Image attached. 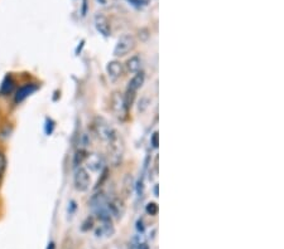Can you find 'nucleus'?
<instances>
[{
    "mask_svg": "<svg viewBox=\"0 0 284 249\" xmlns=\"http://www.w3.org/2000/svg\"><path fill=\"white\" fill-rule=\"evenodd\" d=\"M144 81H145V73L143 72V71H139V72H137L133 76L130 82L128 83V88H126L125 94H123L124 102H125L128 110H130L131 106H133L138 89L142 88V86L144 84Z\"/></svg>",
    "mask_w": 284,
    "mask_h": 249,
    "instance_id": "obj_1",
    "label": "nucleus"
},
{
    "mask_svg": "<svg viewBox=\"0 0 284 249\" xmlns=\"http://www.w3.org/2000/svg\"><path fill=\"white\" fill-rule=\"evenodd\" d=\"M109 152L110 156H112V163L114 165H117V164L121 161V158L124 155V150H125V146H124V140L123 137L120 136V133L117 131H115L114 135L112 136L109 141Z\"/></svg>",
    "mask_w": 284,
    "mask_h": 249,
    "instance_id": "obj_2",
    "label": "nucleus"
},
{
    "mask_svg": "<svg viewBox=\"0 0 284 249\" xmlns=\"http://www.w3.org/2000/svg\"><path fill=\"white\" fill-rule=\"evenodd\" d=\"M92 128H94L95 135L106 142L109 141L116 131L104 117H95L94 122H92Z\"/></svg>",
    "mask_w": 284,
    "mask_h": 249,
    "instance_id": "obj_3",
    "label": "nucleus"
},
{
    "mask_svg": "<svg viewBox=\"0 0 284 249\" xmlns=\"http://www.w3.org/2000/svg\"><path fill=\"white\" fill-rule=\"evenodd\" d=\"M112 110L115 114V116L119 120L124 121L128 119L129 110L124 102V96L120 92H114L112 97Z\"/></svg>",
    "mask_w": 284,
    "mask_h": 249,
    "instance_id": "obj_4",
    "label": "nucleus"
},
{
    "mask_svg": "<svg viewBox=\"0 0 284 249\" xmlns=\"http://www.w3.org/2000/svg\"><path fill=\"white\" fill-rule=\"evenodd\" d=\"M73 185L77 191H84L89 190L90 185H91V177H90L89 171L85 167H77L75 171V176H73Z\"/></svg>",
    "mask_w": 284,
    "mask_h": 249,
    "instance_id": "obj_5",
    "label": "nucleus"
},
{
    "mask_svg": "<svg viewBox=\"0 0 284 249\" xmlns=\"http://www.w3.org/2000/svg\"><path fill=\"white\" fill-rule=\"evenodd\" d=\"M135 47V39L130 34H125V36L120 37L117 43L115 44L114 48V55L116 57H123V55L128 54L130 50L134 49Z\"/></svg>",
    "mask_w": 284,
    "mask_h": 249,
    "instance_id": "obj_6",
    "label": "nucleus"
},
{
    "mask_svg": "<svg viewBox=\"0 0 284 249\" xmlns=\"http://www.w3.org/2000/svg\"><path fill=\"white\" fill-rule=\"evenodd\" d=\"M108 208H109L110 215L115 216L116 219H120L125 213V205H124L123 200L119 199V198H114V199L109 200Z\"/></svg>",
    "mask_w": 284,
    "mask_h": 249,
    "instance_id": "obj_7",
    "label": "nucleus"
},
{
    "mask_svg": "<svg viewBox=\"0 0 284 249\" xmlns=\"http://www.w3.org/2000/svg\"><path fill=\"white\" fill-rule=\"evenodd\" d=\"M37 89H38V86H37L36 83H25L24 86L20 87V88L17 91V93H15V98H14L15 103L23 102L25 98H28L32 93H34V92L37 91Z\"/></svg>",
    "mask_w": 284,
    "mask_h": 249,
    "instance_id": "obj_8",
    "label": "nucleus"
},
{
    "mask_svg": "<svg viewBox=\"0 0 284 249\" xmlns=\"http://www.w3.org/2000/svg\"><path fill=\"white\" fill-rule=\"evenodd\" d=\"M95 27H96V31L100 34H103L104 37H109L110 33H112L109 22H108L105 15L101 13L95 15Z\"/></svg>",
    "mask_w": 284,
    "mask_h": 249,
    "instance_id": "obj_9",
    "label": "nucleus"
},
{
    "mask_svg": "<svg viewBox=\"0 0 284 249\" xmlns=\"http://www.w3.org/2000/svg\"><path fill=\"white\" fill-rule=\"evenodd\" d=\"M87 163V167H89L91 171H101L104 169V165H105V160L101 155L99 154H90L87 156V159L85 160Z\"/></svg>",
    "mask_w": 284,
    "mask_h": 249,
    "instance_id": "obj_10",
    "label": "nucleus"
},
{
    "mask_svg": "<svg viewBox=\"0 0 284 249\" xmlns=\"http://www.w3.org/2000/svg\"><path fill=\"white\" fill-rule=\"evenodd\" d=\"M106 72H108V75H109L110 80L112 81L119 80V78L123 76V72H124L123 64L117 61L109 62L108 66H106Z\"/></svg>",
    "mask_w": 284,
    "mask_h": 249,
    "instance_id": "obj_11",
    "label": "nucleus"
},
{
    "mask_svg": "<svg viewBox=\"0 0 284 249\" xmlns=\"http://www.w3.org/2000/svg\"><path fill=\"white\" fill-rule=\"evenodd\" d=\"M143 59L140 55H133L130 58L126 61L125 63V71L130 75H135L137 72H139L140 68H142Z\"/></svg>",
    "mask_w": 284,
    "mask_h": 249,
    "instance_id": "obj_12",
    "label": "nucleus"
},
{
    "mask_svg": "<svg viewBox=\"0 0 284 249\" xmlns=\"http://www.w3.org/2000/svg\"><path fill=\"white\" fill-rule=\"evenodd\" d=\"M115 229L114 227H113V223L112 220H105V221H101V225L100 227L96 229V232H95V234H96V237H99V238H108V237H112L113 234H114Z\"/></svg>",
    "mask_w": 284,
    "mask_h": 249,
    "instance_id": "obj_13",
    "label": "nucleus"
},
{
    "mask_svg": "<svg viewBox=\"0 0 284 249\" xmlns=\"http://www.w3.org/2000/svg\"><path fill=\"white\" fill-rule=\"evenodd\" d=\"M134 188H135V185H134V179L133 176H131V174H126L125 177H124V181H123V193L125 197H129V195H131L134 191Z\"/></svg>",
    "mask_w": 284,
    "mask_h": 249,
    "instance_id": "obj_14",
    "label": "nucleus"
},
{
    "mask_svg": "<svg viewBox=\"0 0 284 249\" xmlns=\"http://www.w3.org/2000/svg\"><path fill=\"white\" fill-rule=\"evenodd\" d=\"M131 246H133V249H149L147 241H145L142 233L135 235V237L131 239Z\"/></svg>",
    "mask_w": 284,
    "mask_h": 249,
    "instance_id": "obj_15",
    "label": "nucleus"
},
{
    "mask_svg": "<svg viewBox=\"0 0 284 249\" xmlns=\"http://www.w3.org/2000/svg\"><path fill=\"white\" fill-rule=\"evenodd\" d=\"M13 87H14V81H13L10 76H6L5 80L3 81V84L0 87V93L6 96V94H9L13 91Z\"/></svg>",
    "mask_w": 284,
    "mask_h": 249,
    "instance_id": "obj_16",
    "label": "nucleus"
},
{
    "mask_svg": "<svg viewBox=\"0 0 284 249\" xmlns=\"http://www.w3.org/2000/svg\"><path fill=\"white\" fill-rule=\"evenodd\" d=\"M87 156H89V152H87L86 149H78L77 147L76 154H75V158H73V164H75L76 166L81 165V164L86 160Z\"/></svg>",
    "mask_w": 284,
    "mask_h": 249,
    "instance_id": "obj_17",
    "label": "nucleus"
},
{
    "mask_svg": "<svg viewBox=\"0 0 284 249\" xmlns=\"http://www.w3.org/2000/svg\"><path fill=\"white\" fill-rule=\"evenodd\" d=\"M158 204L157 203H148L147 207H145V211H147V214H149V215L154 216L158 214Z\"/></svg>",
    "mask_w": 284,
    "mask_h": 249,
    "instance_id": "obj_18",
    "label": "nucleus"
},
{
    "mask_svg": "<svg viewBox=\"0 0 284 249\" xmlns=\"http://www.w3.org/2000/svg\"><path fill=\"white\" fill-rule=\"evenodd\" d=\"M6 167V159L3 152H0V176H3L4 171Z\"/></svg>",
    "mask_w": 284,
    "mask_h": 249,
    "instance_id": "obj_19",
    "label": "nucleus"
},
{
    "mask_svg": "<svg viewBox=\"0 0 284 249\" xmlns=\"http://www.w3.org/2000/svg\"><path fill=\"white\" fill-rule=\"evenodd\" d=\"M128 1L135 8H142V6L147 5V0H128Z\"/></svg>",
    "mask_w": 284,
    "mask_h": 249,
    "instance_id": "obj_20",
    "label": "nucleus"
},
{
    "mask_svg": "<svg viewBox=\"0 0 284 249\" xmlns=\"http://www.w3.org/2000/svg\"><path fill=\"white\" fill-rule=\"evenodd\" d=\"M151 145L154 147V149H157V147H158V145H159V135H158V132H157V131H156V132H153V135H152Z\"/></svg>",
    "mask_w": 284,
    "mask_h": 249,
    "instance_id": "obj_21",
    "label": "nucleus"
},
{
    "mask_svg": "<svg viewBox=\"0 0 284 249\" xmlns=\"http://www.w3.org/2000/svg\"><path fill=\"white\" fill-rule=\"evenodd\" d=\"M137 230L139 233H142V234L143 232H144V223H143L142 219H139V220L137 221Z\"/></svg>",
    "mask_w": 284,
    "mask_h": 249,
    "instance_id": "obj_22",
    "label": "nucleus"
},
{
    "mask_svg": "<svg viewBox=\"0 0 284 249\" xmlns=\"http://www.w3.org/2000/svg\"><path fill=\"white\" fill-rule=\"evenodd\" d=\"M47 249H56V244L53 243V242H51L50 244H48V247H47Z\"/></svg>",
    "mask_w": 284,
    "mask_h": 249,
    "instance_id": "obj_23",
    "label": "nucleus"
},
{
    "mask_svg": "<svg viewBox=\"0 0 284 249\" xmlns=\"http://www.w3.org/2000/svg\"><path fill=\"white\" fill-rule=\"evenodd\" d=\"M154 195H156V197H158V185L154 186Z\"/></svg>",
    "mask_w": 284,
    "mask_h": 249,
    "instance_id": "obj_24",
    "label": "nucleus"
},
{
    "mask_svg": "<svg viewBox=\"0 0 284 249\" xmlns=\"http://www.w3.org/2000/svg\"><path fill=\"white\" fill-rule=\"evenodd\" d=\"M101 1H103V3H104V0H101Z\"/></svg>",
    "mask_w": 284,
    "mask_h": 249,
    "instance_id": "obj_25",
    "label": "nucleus"
}]
</instances>
